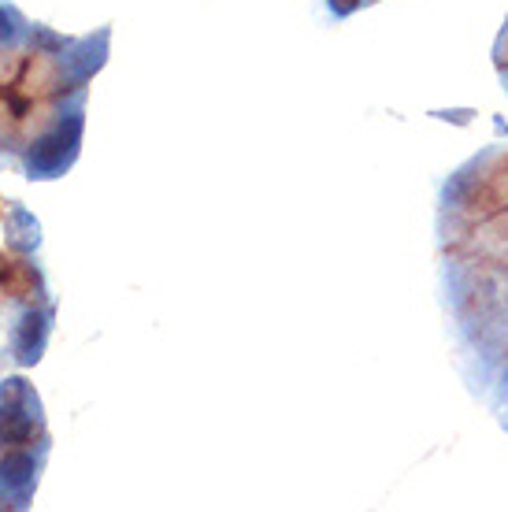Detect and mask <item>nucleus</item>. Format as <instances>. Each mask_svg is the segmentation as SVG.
<instances>
[{"mask_svg": "<svg viewBox=\"0 0 508 512\" xmlns=\"http://www.w3.org/2000/svg\"><path fill=\"white\" fill-rule=\"evenodd\" d=\"M82 130H86V116H82V104H75L67 116H56L41 134H34L26 153V179H60L75 164Z\"/></svg>", "mask_w": 508, "mask_h": 512, "instance_id": "1", "label": "nucleus"}, {"mask_svg": "<svg viewBox=\"0 0 508 512\" xmlns=\"http://www.w3.org/2000/svg\"><path fill=\"white\" fill-rule=\"evenodd\" d=\"M38 487V457L15 449L0 461V498L12 501V505H26L30 494Z\"/></svg>", "mask_w": 508, "mask_h": 512, "instance_id": "2", "label": "nucleus"}]
</instances>
